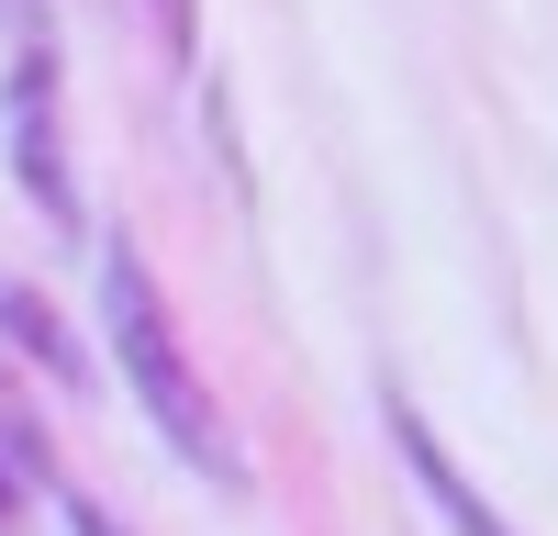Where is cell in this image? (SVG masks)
Masks as SVG:
<instances>
[{"instance_id":"cell-1","label":"cell","mask_w":558,"mask_h":536,"mask_svg":"<svg viewBox=\"0 0 558 536\" xmlns=\"http://www.w3.org/2000/svg\"><path fill=\"white\" fill-rule=\"evenodd\" d=\"M101 346H112L123 391L146 402V425L168 436V459H191L213 491H235V480H246V447H235V425H223V402L202 391L191 346H179L168 302H157V280H146V246H134L123 223L101 235Z\"/></svg>"},{"instance_id":"cell-2","label":"cell","mask_w":558,"mask_h":536,"mask_svg":"<svg viewBox=\"0 0 558 536\" xmlns=\"http://www.w3.org/2000/svg\"><path fill=\"white\" fill-rule=\"evenodd\" d=\"M0 157H12L23 202L57 223V235H78V168H68V78H57V45H45L23 23L12 68H0Z\"/></svg>"},{"instance_id":"cell-3","label":"cell","mask_w":558,"mask_h":536,"mask_svg":"<svg viewBox=\"0 0 558 536\" xmlns=\"http://www.w3.org/2000/svg\"><path fill=\"white\" fill-rule=\"evenodd\" d=\"M380 425H391V447H402V480L425 491V514H436L447 536H514V525L492 514V491L458 470V447H447L425 414H413V391H380Z\"/></svg>"},{"instance_id":"cell-4","label":"cell","mask_w":558,"mask_h":536,"mask_svg":"<svg viewBox=\"0 0 558 536\" xmlns=\"http://www.w3.org/2000/svg\"><path fill=\"white\" fill-rule=\"evenodd\" d=\"M0 346H23L45 380H68V391H89V346H78V325L45 291H23V280H0Z\"/></svg>"},{"instance_id":"cell-5","label":"cell","mask_w":558,"mask_h":536,"mask_svg":"<svg viewBox=\"0 0 558 536\" xmlns=\"http://www.w3.org/2000/svg\"><path fill=\"white\" fill-rule=\"evenodd\" d=\"M0 459L23 470V491H68L57 480V447H45V425H34V402L12 391V369H0Z\"/></svg>"},{"instance_id":"cell-6","label":"cell","mask_w":558,"mask_h":536,"mask_svg":"<svg viewBox=\"0 0 558 536\" xmlns=\"http://www.w3.org/2000/svg\"><path fill=\"white\" fill-rule=\"evenodd\" d=\"M146 23H157L168 57H191V45H202V0H146Z\"/></svg>"},{"instance_id":"cell-7","label":"cell","mask_w":558,"mask_h":536,"mask_svg":"<svg viewBox=\"0 0 558 536\" xmlns=\"http://www.w3.org/2000/svg\"><path fill=\"white\" fill-rule=\"evenodd\" d=\"M57 514H68V536H123V525H112L101 503H78V491H57Z\"/></svg>"},{"instance_id":"cell-8","label":"cell","mask_w":558,"mask_h":536,"mask_svg":"<svg viewBox=\"0 0 558 536\" xmlns=\"http://www.w3.org/2000/svg\"><path fill=\"white\" fill-rule=\"evenodd\" d=\"M12 503H23V470H12V459H0V525H12Z\"/></svg>"}]
</instances>
